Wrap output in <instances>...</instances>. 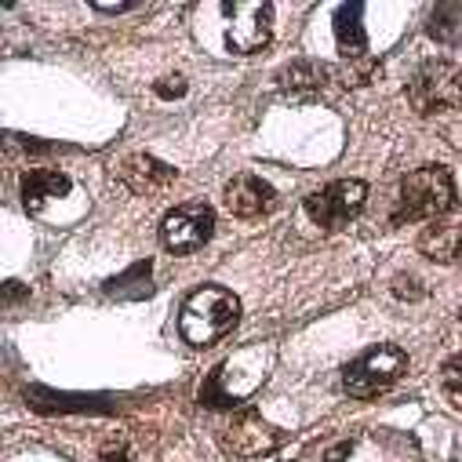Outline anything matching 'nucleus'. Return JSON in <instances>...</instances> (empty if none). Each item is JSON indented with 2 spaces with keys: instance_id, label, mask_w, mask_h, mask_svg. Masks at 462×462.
Returning a JSON list of instances; mask_svg holds the SVG:
<instances>
[{
  "instance_id": "f257e3e1",
  "label": "nucleus",
  "mask_w": 462,
  "mask_h": 462,
  "mask_svg": "<svg viewBox=\"0 0 462 462\" xmlns=\"http://www.w3.org/2000/svg\"><path fill=\"white\" fill-rule=\"evenodd\" d=\"M241 324V299L234 291H226L218 284H204L197 288L179 313V331L189 346L204 350V346H215L218 338H226Z\"/></svg>"
},
{
  "instance_id": "f03ea898",
  "label": "nucleus",
  "mask_w": 462,
  "mask_h": 462,
  "mask_svg": "<svg viewBox=\"0 0 462 462\" xmlns=\"http://www.w3.org/2000/svg\"><path fill=\"white\" fill-rule=\"evenodd\" d=\"M455 208V182L451 171L444 164H426L415 168L411 175H404L401 189H397V204H393V222H430L440 218Z\"/></svg>"
},
{
  "instance_id": "7ed1b4c3",
  "label": "nucleus",
  "mask_w": 462,
  "mask_h": 462,
  "mask_svg": "<svg viewBox=\"0 0 462 462\" xmlns=\"http://www.w3.org/2000/svg\"><path fill=\"white\" fill-rule=\"evenodd\" d=\"M218 12V48L229 55H252L270 44L273 33V5L270 0H226L215 5Z\"/></svg>"
},
{
  "instance_id": "20e7f679",
  "label": "nucleus",
  "mask_w": 462,
  "mask_h": 462,
  "mask_svg": "<svg viewBox=\"0 0 462 462\" xmlns=\"http://www.w3.org/2000/svg\"><path fill=\"white\" fill-rule=\"evenodd\" d=\"M408 102L422 117L462 106V66H455L448 59L422 62L408 80Z\"/></svg>"
},
{
  "instance_id": "39448f33",
  "label": "nucleus",
  "mask_w": 462,
  "mask_h": 462,
  "mask_svg": "<svg viewBox=\"0 0 462 462\" xmlns=\"http://www.w3.org/2000/svg\"><path fill=\"white\" fill-rule=\"evenodd\" d=\"M408 372V354L401 346H375V350L361 354L357 361L346 365L342 372V386L350 397H379L386 393L401 375Z\"/></svg>"
},
{
  "instance_id": "423d86ee",
  "label": "nucleus",
  "mask_w": 462,
  "mask_h": 462,
  "mask_svg": "<svg viewBox=\"0 0 462 462\" xmlns=\"http://www.w3.org/2000/svg\"><path fill=\"white\" fill-rule=\"evenodd\" d=\"M365 200H368V186L361 179H335L328 182L324 189L310 193L302 204H306V215L324 226V229H338L346 222H354L361 211H365Z\"/></svg>"
},
{
  "instance_id": "0eeeda50",
  "label": "nucleus",
  "mask_w": 462,
  "mask_h": 462,
  "mask_svg": "<svg viewBox=\"0 0 462 462\" xmlns=\"http://www.w3.org/2000/svg\"><path fill=\"white\" fill-rule=\"evenodd\" d=\"M281 433L255 411V408H241L226 419V426L218 430V444L229 451V455H237V458H263L270 451L281 448Z\"/></svg>"
},
{
  "instance_id": "6e6552de",
  "label": "nucleus",
  "mask_w": 462,
  "mask_h": 462,
  "mask_svg": "<svg viewBox=\"0 0 462 462\" xmlns=\"http://www.w3.org/2000/svg\"><path fill=\"white\" fill-rule=\"evenodd\" d=\"M211 229H215V211L208 204H179L161 222V245L171 255H193L211 241Z\"/></svg>"
},
{
  "instance_id": "1a4fd4ad",
  "label": "nucleus",
  "mask_w": 462,
  "mask_h": 462,
  "mask_svg": "<svg viewBox=\"0 0 462 462\" xmlns=\"http://www.w3.org/2000/svg\"><path fill=\"white\" fill-rule=\"evenodd\" d=\"M226 200V211L237 215V218H259V215H270L277 208V189L259 179V175H237L234 182L226 186L222 193Z\"/></svg>"
},
{
  "instance_id": "9d476101",
  "label": "nucleus",
  "mask_w": 462,
  "mask_h": 462,
  "mask_svg": "<svg viewBox=\"0 0 462 462\" xmlns=\"http://www.w3.org/2000/svg\"><path fill=\"white\" fill-rule=\"evenodd\" d=\"M121 182L139 197H161L175 182V168H168L150 153H132L121 161Z\"/></svg>"
},
{
  "instance_id": "9b49d317",
  "label": "nucleus",
  "mask_w": 462,
  "mask_h": 462,
  "mask_svg": "<svg viewBox=\"0 0 462 462\" xmlns=\"http://www.w3.org/2000/svg\"><path fill=\"white\" fill-rule=\"evenodd\" d=\"M365 5L361 0H350V5H342L335 12V41H338V51L346 59L361 62L365 51H368V33H365Z\"/></svg>"
},
{
  "instance_id": "f8f14e48",
  "label": "nucleus",
  "mask_w": 462,
  "mask_h": 462,
  "mask_svg": "<svg viewBox=\"0 0 462 462\" xmlns=\"http://www.w3.org/2000/svg\"><path fill=\"white\" fill-rule=\"evenodd\" d=\"M69 193V179L55 168H30L23 175V208L26 211H41L48 200L66 197Z\"/></svg>"
},
{
  "instance_id": "ddd939ff",
  "label": "nucleus",
  "mask_w": 462,
  "mask_h": 462,
  "mask_svg": "<svg viewBox=\"0 0 462 462\" xmlns=\"http://www.w3.org/2000/svg\"><path fill=\"white\" fill-rule=\"evenodd\" d=\"M419 252L433 263H458L462 259V226H426L419 237Z\"/></svg>"
},
{
  "instance_id": "4468645a",
  "label": "nucleus",
  "mask_w": 462,
  "mask_h": 462,
  "mask_svg": "<svg viewBox=\"0 0 462 462\" xmlns=\"http://www.w3.org/2000/svg\"><path fill=\"white\" fill-rule=\"evenodd\" d=\"M328 77H331V69L320 62H291L288 69H281V88L284 91H320Z\"/></svg>"
},
{
  "instance_id": "2eb2a0df",
  "label": "nucleus",
  "mask_w": 462,
  "mask_h": 462,
  "mask_svg": "<svg viewBox=\"0 0 462 462\" xmlns=\"http://www.w3.org/2000/svg\"><path fill=\"white\" fill-rule=\"evenodd\" d=\"M458 26H462V8H458V5H437V8L430 12L426 33H430L433 41L455 44V41H458Z\"/></svg>"
},
{
  "instance_id": "dca6fc26",
  "label": "nucleus",
  "mask_w": 462,
  "mask_h": 462,
  "mask_svg": "<svg viewBox=\"0 0 462 462\" xmlns=\"http://www.w3.org/2000/svg\"><path fill=\"white\" fill-rule=\"evenodd\" d=\"M440 386H444V397L451 401V408L462 411V354L451 357V361L440 368Z\"/></svg>"
},
{
  "instance_id": "f3484780",
  "label": "nucleus",
  "mask_w": 462,
  "mask_h": 462,
  "mask_svg": "<svg viewBox=\"0 0 462 462\" xmlns=\"http://www.w3.org/2000/svg\"><path fill=\"white\" fill-rule=\"evenodd\" d=\"M200 401H204L208 408H234V397L222 390V368L208 375V383H204V390H200Z\"/></svg>"
},
{
  "instance_id": "a211bd4d",
  "label": "nucleus",
  "mask_w": 462,
  "mask_h": 462,
  "mask_svg": "<svg viewBox=\"0 0 462 462\" xmlns=\"http://www.w3.org/2000/svg\"><path fill=\"white\" fill-rule=\"evenodd\" d=\"M393 295H397V299H422L426 288H422V281H419L415 273H401V277L393 281Z\"/></svg>"
},
{
  "instance_id": "6ab92c4d",
  "label": "nucleus",
  "mask_w": 462,
  "mask_h": 462,
  "mask_svg": "<svg viewBox=\"0 0 462 462\" xmlns=\"http://www.w3.org/2000/svg\"><path fill=\"white\" fill-rule=\"evenodd\" d=\"M98 462H128L125 437H117V440H106V444H102V451H98Z\"/></svg>"
},
{
  "instance_id": "aec40b11",
  "label": "nucleus",
  "mask_w": 462,
  "mask_h": 462,
  "mask_svg": "<svg viewBox=\"0 0 462 462\" xmlns=\"http://www.w3.org/2000/svg\"><path fill=\"white\" fill-rule=\"evenodd\" d=\"M153 91H157L161 98H179V95H186V80H182V77H164V80L153 84Z\"/></svg>"
},
{
  "instance_id": "412c9836",
  "label": "nucleus",
  "mask_w": 462,
  "mask_h": 462,
  "mask_svg": "<svg viewBox=\"0 0 462 462\" xmlns=\"http://www.w3.org/2000/svg\"><path fill=\"white\" fill-rule=\"evenodd\" d=\"M98 12H113V15H117V12H132L135 5H95Z\"/></svg>"
}]
</instances>
